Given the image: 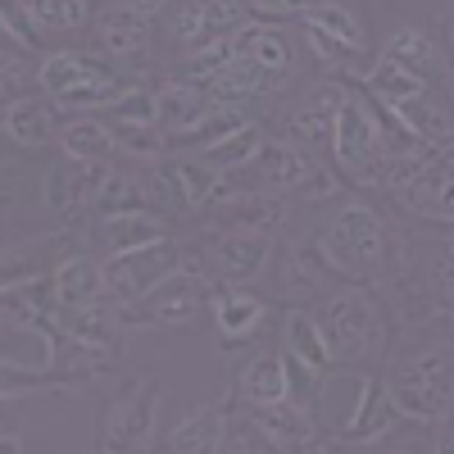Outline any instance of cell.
<instances>
[{
	"label": "cell",
	"instance_id": "cell-15",
	"mask_svg": "<svg viewBox=\"0 0 454 454\" xmlns=\"http://www.w3.org/2000/svg\"><path fill=\"white\" fill-rule=\"evenodd\" d=\"M273 273H278V291H282L286 305H318V300L332 291V282H336V273L327 269V259H323L309 227L282 246Z\"/></svg>",
	"mask_w": 454,
	"mask_h": 454
},
{
	"label": "cell",
	"instance_id": "cell-7",
	"mask_svg": "<svg viewBox=\"0 0 454 454\" xmlns=\"http://www.w3.org/2000/svg\"><path fill=\"white\" fill-rule=\"evenodd\" d=\"M209 295H214V282H209V269H200V259H186L182 269L160 282L150 295L132 300H114V314L119 323H137V327H173V332H196L200 318L209 314Z\"/></svg>",
	"mask_w": 454,
	"mask_h": 454
},
{
	"label": "cell",
	"instance_id": "cell-26",
	"mask_svg": "<svg viewBox=\"0 0 454 454\" xmlns=\"http://www.w3.org/2000/svg\"><path fill=\"white\" fill-rule=\"evenodd\" d=\"M59 150L82 164H109L114 155H119V137H114L109 119H96V114H73V119L64 123L59 132Z\"/></svg>",
	"mask_w": 454,
	"mask_h": 454
},
{
	"label": "cell",
	"instance_id": "cell-13",
	"mask_svg": "<svg viewBox=\"0 0 454 454\" xmlns=\"http://www.w3.org/2000/svg\"><path fill=\"white\" fill-rule=\"evenodd\" d=\"M300 36L309 42V51L327 64V68H350L368 55V32L364 23L346 10L336 5V0H323L314 14L300 19Z\"/></svg>",
	"mask_w": 454,
	"mask_h": 454
},
{
	"label": "cell",
	"instance_id": "cell-4",
	"mask_svg": "<svg viewBox=\"0 0 454 454\" xmlns=\"http://www.w3.org/2000/svg\"><path fill=\"white\" fill-rule=\"evenodd\" d=\"M318 323L327 336V350L336 368H355V372H377L391 350V309L377 286L359 282H340L318 300Z\"/></svg>",
	"mask_w": 454,
	"mask_h": 454
},
{
	"label": "cell",
	"instance_id": "cell-18",
	"mask_svg": "<svg viewBox=\"0 0 454 454\" xmlns=\"http://www.w3.org/2000/svg\"><path fill=\"white\" fill-rule=\"evenodd\" d=\"M382 114H387V119H391L400 132L419 137V141H427V145L454 150V105H450L436 87H423L419 96H409L404 105L382 109Z\"/></svg>",
	"mask_w": 454,
	"mask_h": 454
},
{
	"label": "cell",
	"instance_id": "cell-2",
	"mask_svg": "<svg viewBox=\"0 0 454 454\" xmlns=\"http://www.w3.org/2000/svg\"><path fill=\"white\" fill-rule=\"evenodd\" d=\"M377 372L400 419L423 427L454 419V318L395 327Z\"/></svg>",
	"mask_w": 454,
	"mask_h": 454
},
{
	"label": "cell",
	"instance_id": "cell-32",
	"mask_svg": "<svg viewBox=\"0 0 454 454\" xmlns=\"http://www.w3.org/2000/svg\"><path fill=\"white\" fill-rule=\"evenodd\" d=\"M105 119L109 128H160V87H123V96L105 109Z\"/></svg>",
	"mask_w": 454,
	"mask_h": 454
},
{
	"label": "cell",
	"instance_id": "cell-23",
	"mask_svg": "<svg viewBox=\"0 0 454 454\" xmlns=\"http://www.w3.org/2000/svg\"><path fill=\"white\" fill-rule=\"evenodd\" d=\"M282 355L309 372H332V350H327V336H323V323L309 305H291L286 318H282Z\"/></svg>",
	"mask_w": 454,
	"mask_h": 454
},
{
	"label": "cell",
	"instance_id": "cell-29",
	"mask_svg": "<svg viewBox=\"0 0 454 454\" xmlns=\"http://www.w3.org/2000/svg\"><path fill=\"white\" fill-rule=\"evenodd\" d=\"M382 55H391V59H400V64H409L413 73H423V78H436V73H445V55H441V46L432 42V36L423 32V27H395L391 36H387V46H382Z\"/></svg>",
	"mask_w": 454,
	"mask_h": 454
},
{
	"label": "cell",
	"instance_id": "cell-24",
	"mask_svg": "<svg viewBox=\"0 0 454 454\" xmlns=\"http://www.w3.org/2000/svg\"><path fill=\"white\" fill-rule=\"evenodd\" d=\"M237 395H241V404H254V409L286 404V400L295 395V387H291V368H286V355H282V350L254 355V359L237 372Z\"/></svg>",
	"mask_w": 454,
	"mask_h": 454
},
{
	"label": "cell",
	"instance_id": "cell-21",
	"mask_svg": "<svg viewBox=\"0 0 454 454\" xmlns=\"http://www.w3.org/2000/svg\"><path fill=\"white\" fill-rule=\"evenodd\" d=\"M173 237V227L160 209H114V214H96V241L105 254H123L150 241H164Z\"/></svg>",
	"mask_w": 454,
	"mask_h": 454
},
{
	"label": "cell",
	"instance_id": "cell-30",
	"mask_svg": "<svg viewBox=\"0 0 454 454\" xmlns=\"http://www.w3.org/2000/svg\"><path fill=\"white\" fill-rule=\"evenodd\" d=\"M263 150V128L259 123H241L237 132H227V137H218L214 145H205V150H196V155L205 160V164H214V168H223V173H241L254 155Z\"/></svg>",
	"mask_w": 454,
	"mask_h": 454
},
{
	"label": "cell",
	"instance_id": "cell-9",
	"mask_svg": "<svg viewBox=\"0 0 454 454\" xmlns=\"http://www.w3.org/2000/svg\"><path fill=\"white\" fill-rule=\"evenodd\" d=\"M186 259H192V254H186V246L177 237L150 241V246H137V250H123V254H105L109 295L123 300V305H132V300L150 295L160 282H168Z\"/></svg>",
	"mask_w": 454,
	"mask_h": 454
},
{
	"label": "cell",
	"instance_id": "cell-19",
	"mask_svg": "<svg viewBox=\"0 0 454 454\" xmlns=\"http://www.w3.org/2000/svg\"><path fill=\"white\" fill-rule=\"evenodd\" d=\"M232 409H237V387L227 391L223 400L200 404V409L186 413V419L168 432L164 450H177V454H214V450H227V423H232Z\"/></svg>",
	"mask_w": 454,
	"mask_h": 454
},
{
	"label": "cell",
	"instance_id": "cell-27",
	"mask_svg": "<svg viewBox=\"0 0 454 454\" xmlns=\"http://www.w3.org/2000/svg\"><path fill=\"white\" fill-rule=\"evenodd\" d=\"M51 278H55V291H59V314H64V309L96 305L100 295H109L105 263H96V259H87V254H68Z\"/></svg>",
	"mask_w": 454,
	"mask_h": 454
},
{
	"label": "cell",
	"instance_id": "cell-34",
	"mask_svg": "<svg viewBox=\"0 0 454 454\" xmlns=\"http://www.w3.org/2000/svg\"><path fill=\"white\" fill-rule=\"evenodd\" d=\"M246 5L254 10V14H263V19H305V14H314L323 0H246Z\"/></svg>",
	"mask_w": 454,
	"mask_h": 454
},
{
	"label": "cell",
	"instance_id": "cell-3",
	"mask_svg": "<svg viewBox=\"0 0 454 454\" xmlns=\"http://www.w3.org/2000/svg\"><path fill=\"white\" fill-rule=\"evenodd\" d=\"M404 141H419V137L400 132L359 82L346 87L332 123V164L340 177L350 186H364V192H382L395 164V150Z\"/></svg>",
	"mask_w": 454,
	"mask_h": 454
},
{
	"label": "cell",
	"instance_id": "cell-1",
	"mask_svg": "<svg viewBox=\"0 0 454 454\" xmlns=\"http://www.w3.org/2000/svg\"><path fill=\"white\" fill-rule=\"evenodd\" d=\"M309 232L336 282H359L382 291L409 269L413 241L364 196H340V192L327 196L323 214L309 223Z\"/></svg>",
	"mask_w": 454,
	"mask_h": 454
},
{
	"label": "cell",
	"instance_id": "cell-28",
	"mask_svg": "<svg viewBox=\"0 0 454 454\" xmlns=\"http://www.w3.org/2000/svg\"><path fill=\"white\" fill-rule=\"evenodd\" d=\"M359 87H364L377 105H382V109H395V105H404L409 96H419L423 87H432V78H423V73H413L409 64L382 55V59H377L364 78H359Z\"/></svg>",
	"mask_w": 454,
	"mask_h": 454
},
{
	"label": "cell",
	"instance_id": "cell-22",
	"mask_svg": "<svg viewBox=\"0 0 454 454\" xmlns=\"http://www.w3.org/2000/svg\"><path fill=\"white\" fill-rule=\"evenodd\" d=\"M237 51L250 55L263 73H273L278 82H291L295 68H300V46L291 42L282 27L259 23V19H250L246 27H237Z\"/></svg>",
	"mask_w": 454,
	"mask_h": 454
},
{
	"label": "cell",
	"instance_id": "cell-35",
	"mask_svg": "<svg viewBox=\"0 0 454 454\" xmlns=\"http://www.w3.org/2000/svg\"><path fill=\"white\" fill-rule=\"evenodd\" d=\"M141 5H150V10H160V14H164V10L173 5V0H141Z\"/></svg>",
	"mask_w": 454,
	"mask_h": 454
},
{
	"label": "cell",
	"instance_id": "cell-14",
	"mask_svg": "<svg viewBox=\"0 0 454 454\" xmlns=\"http://www.w3.org/2000/svg\"><path fill=\"white\" fill-rule=\"evenodd\" d=\"M155 19L160 10L141 5V0H119V5H105L91 19V42L105 59H145L150 55V36H155Z\"/></svg>",
	"mask_w": 454,
	"mask_h": 454
},
{
	"label": "cell",
	"instance_id": "cell-11",
	"mask_svg": "<svg viewBox=\"0 0 454 454\" xmlns=\"http://www.w3.org/2000/svg\"><path fill=\"white\" fill-rule=\"evenodd\" d=\"M205 269L223 282H259V278H269L273 273V263H278V246L269 232H250V227H227L218 223L214 232H205Z\"/></svg>",
	"mask_w": 454,
	"mask_h": 454
},
{
	"label": "cell",
	"instance_id": "cell-6",
	"mask_svg": "<svg viewBox=\"0 0 454 454\" xmlns=\"http://www.w3.org/2000/svg\"><path fill=\"white\" fill-rule=\"evenodd\" d=\"M36 87L59 100L64 114H105L128 82L109 64H100V51H46L36 64Z\"/></svg>",
	"mask_w": 454,
	"mask_h": 454
},
{
	"label": "cell",
	"instance_id": "cell-8",
	"mask_svg": "<svg viewBox=\"0 0 454 454\" xmlns=\"http://www.w3.org/2000/svg\"><path fill=\"white\" fill-rule=\"evenodd\" d=\"M246 192H269V196H295V192H309L318 196H336V186L318 177V164L305 155V145L286 141H263L259 155L237 173Z\"/></svg>",
	"mask_w": 454,
	"mask_h": 454
},
{
	"label": "cell",
	"instance_id": "cell-12",
	"mask_svg": "<svg viewBox=\"0 0 454 454\" xmlns=\"http://www.w3.org/2000/svg\"><path fill=\"white\" fill-rule=\"evenodd\" d=\"M164 23H168V42L182 55H196L218 36H232L237 27H246L250 5L246 0H173L164 10Z\"/></svg>",
	"mask_w": 454,
	"mask_h": 454
},
{
	"label": "cell",
	"instance_id": "cell-17",
	"mask_svg": "<svg viewBox=\"0 0 454 454\" xmlns=\"http://www.w3.org/2000/svg\"><path fill=\"white\" fill-rule=\"evenodd\" d=\"M64 109L59 100H51L42 87L36 91H23L5 105V137L23 150H42V145H55L59 132H64Z\"/></svg>",
	"mask_w": 454,
	"mask_h": 454
},
{
	"label": "cell",
	"instance_id": "cell-31",
	"mask_svg": "<svg viewBox=\"0 0 454 454\" xmlns=\"http://www.w3.org/2000/svg\"><path fill=\"white\" fill-rule=\"evenodd\" d=\"M42 36H68L91 23V0H19Z\"/></svg>",
	"mask_w": 454,
	"mask_h": 454
},
{
	"label": "cell",
	"instance_id": "cell-16",
	"mask_svg": "<svg viewBox=\"0 0 454 454\" xmlns=\"http://www.w3.org/2000/svg\"><path fill=\"white\" fill-rule=\"evenodd\" d=\"M263 318H269V300H263L259 291H250L246 282H214L209 323H214V332H218V340L227 350L246 346L250 336H259Z\"/></svg>",
	"mask_w": 454,
	"mask_h": 454
},
{
	"label": "cell",
	"instance_id": "cell-10",
	"mask_svg": "<svg viewBox=\"0 0 454 454\" xmlns=\"http://www.w3.org/2000/svg\"><path fill=\"white\" fill-rule=\"evenodd\" d=\"M160 404H164V395H160L155 382H132V387H123L119 395L109 400L105 419H100L96 450H105V454H137V450H150V441H155Z\"/></svg>",
	"mask_w": 454,
	"mask_h": 454
},
{
	"label": "cell",
	"instance_id": "cell-20",
	"mask_svg": "<svg viewBox=\"0 0 454 454\" xmlns=\"http://www.w3.org/2000/svg\"><path fill=\"white\" fill-rule=\"evenodd\" d=\"M42 200H46V209H55L68 223L82 218L91 209V200H96V164H82L73 155L55 160L46 168V177H42Z\"/></svg>",
	"mask_w": 454,
	"mask_h": 454
},
{
	"label": "cell",
	"instance_id": "cell-33",
	"mask_svg": "<svg viewBox=\"0 0 454 454\" xmlns=\"http://www.w3.org/2000/svg\"><path fill=\"white\" fill-rule=\"evenodd\" d=\"M400 278H409V273H400ZM419 286L441 305V314L454 318V246L450 241H436V250H432V282H419Z\"/></svg>",
	"mask_w": 454,
	"mask_h": 454
},
{
	"label": "cell",
	"instance_id": "cell-5",
	"mask_svg": "<svg viewBox=\"0 0 454 454\" xmlns=\"http://www.w3.org/2000/svg\"><path fill=\"white\" fill-rule=\"evenodd\" d=\"M382 192L409 218L427 227H454V150L404 141L395 150V164Z\"/></svg>",
	"mask_w": 454,
	"mask_h": 454
},
{
	"label": "cell",
	"instance_id": "cell-25",
	"mask_svg": "<svg viewBox=\"0 0 454 454\" xmlns=\"http://www.w3.org/2000/svg\"><path fill=\"white\" fill-rule=\"evenodd\" d=\"M214 105H218V100H214L205 87L186 82V78L164 82V87H160V128H164L168 145H173L182 132H192L200 119H209V109H214Z\"/></svg>",
	"mask_w": 454,
	"mask_h": 454
}]
</instances>
